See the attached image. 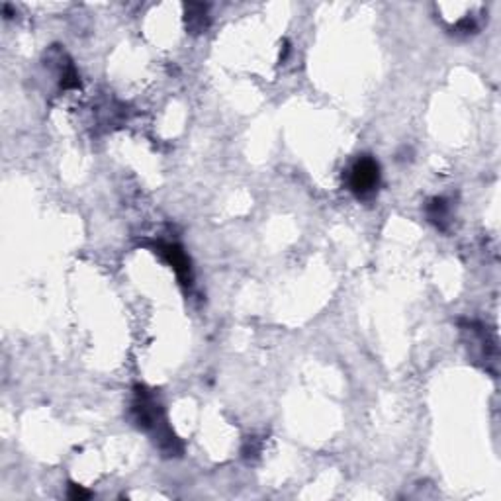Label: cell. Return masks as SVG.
I'll return each instance as SVG.
<instances>
[{
    "instance_id": "obj_1",
    "label": "cell",
    "mask_w": 501,
    "mask_h": 501,
    "mask_svg": "<svg viewBox=\"0 0 501 501\" xmlns=\"http://www.w3.org/2000/svg\"><path fill=\"white\" fill-rule=\"evenodd\" d=\"M131 415H133L135 425L143 431L151 433L157 447L161 448L167 457H178L182 452L180 441L167 425L161 405L153 398V393L149 390H145L143 386L135 388V396H133V403H131Z\"/></svg>"
},
{
    "instance_id": "obj_2",
    "label": "cell",
    "mask_w": 501,
    "mask_h": 501,
    "mask_svg": "<svg viewBox=\"0 0 501 501\" xmlns=\"http://www.w3.org/2000/svg\"><path fill=\"white\" fill-rule=\"evenodd\" d=\"M380 185V167L372 157H360L349 175L350 190L359 198H371Z\"/></svg>"
},
{
    "instance_id": "obj_3",
    "label": "cell",
    "mask_w": 501,
    "mask_h": 501,
    "mask_svg": "<svg viewBox=\"0 0 501 501\" xmlns=\"http://www.w3.org/2000/svg\"><path fill=\"white\" fill-rule=\"evenodd\" d=\"M159 250L163 253V257L167 261L173 264V269L176 271V274L182 278V280H190V262L186 259L185 250L180 247H176L173 243H167V245H159Z\"/></svg>"
},
{
    "instance_id": "obj_4",
    "label": "cell",
    "mask_w": 501,
    "mask_h": 501,
    "mask_svg": "<svg viewBox=\"0 0 501 501\" xmlns=\"http://www.w3.org/2000/svg\"><path fill=\"white\" fill-rule=\"evenodd\" d=\"M427 216H429V219L435 223L436 228L447 229L448 221H450V206H448L447 200L445 198L431 200L429 206H427Z\"/></svg>"
},
{
    "instance_id": "obj_5",
    "label": "cell",
    "mask_w": 501,
    "mask_h": 501,
    "mask_svg": "<svg viewBox=\"0 0 501 501\" xmlns=\"http://www.w3.org/2000/svg\"><path fill=\"white\" fill-rule=\"evenodd\" d=\"M186 26L192 33H200L206 30L207 8L204 4H188L186 6Z\"/></svg>"
},
{
    "instance_id": "obj_6",
    "label": "cell",
    "mask_w": 501,
    "mask_h": 501,
    "mask_svg": "<svg viewBox=\"0 0 501 501\" xmlns=\"http://www.w3.org/2000/svg\"><path fill=\"white\" fill-rule=\"evenodd\" d=\"M69 495H71L73 500H87L90 493L83 490V488H78V486H71V493H69Z\"/></svg>"
}]
</instances>
